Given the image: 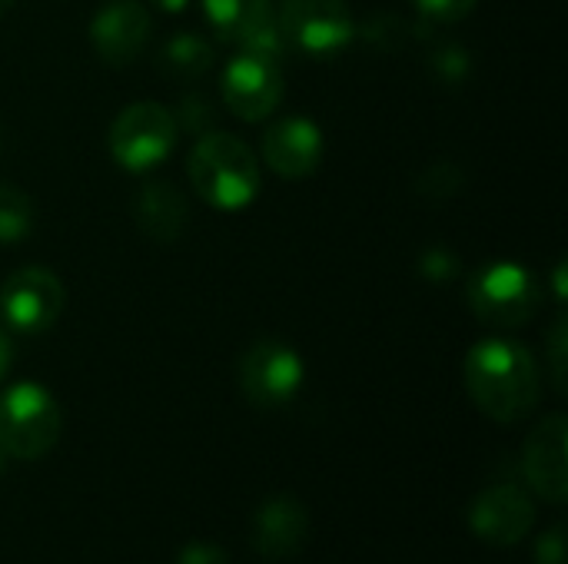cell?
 Instances as JSON below:
<instances>
[{"label": "cell", "mask_w": 568, "mask_h": 564, "mask_svg": "<svg viewBox=\"0 0 568 564\" xmlns=\"http://www.w3.org/2000/svg\"><path fill=\"white\" fill-rule=\"evenodd\" d=\"M463 382L473 406L499 425H516L532 416L542 392L536 356L529 346L506 336L479 339L466 352Z\"/></svg>", "instance_id": "obj_1"}, {"label": "cell", "mask_w": 568, "mask_h": 564, "mask_svg": "<svg viewBox=\"0 0 568 564\" xmlns=\"http://www.w3.org/2000/svg\"><path fill=\"white\" fill-rule=\"evenodd\" d=\"M186 176L196 196L220 213H240L260 196V163L253 150L223 130H206L190 150Z\"/></svg>", "instance_id": "obj_2"}, {"label": "cell", "mask_w": 568, "mask_h": 564, "mask_svg": "<svg viewBox=\"0 0 568 564\" xmlns=\"http://www.w3.org/2000/svg\"><path fill=\"white\" fill-rule=\"evenodd\" d=\"M63 435V409L40 382H13L0 392V455L37 462Z\"/></svg>", "instance_id": "obj_3"}, {"label": "cell", "mask_w": 568, "mask_h": 564, "mask_svg": "<svg viewBox=\"0 0 568 564\" xmlns=\"http://www.w3.org/2000/svg\"><path fill=\"white\" fill-rule=\"evenodd\" d=\"M469 312L499 332L529 326L542 309V286L529 266L513 259H496L479 266L466 283Z\"/></svg>", "instance_id": "obj_4"}, {"label": "cell", "mask_w": 568, "mask_h": 564, "mask_svg": "<svg viewBox=\"0 0 568 564\" xmlns=\"http://www.w3.org/2000/svg\"><path fill=\"white\" fill-rule=\"evenodd\" d=\"M273 23L283 47L310 60H333L356 37V20L346 0H280Z\"/></svg>", "instance_id": "obj_5"}, {"label": "cell", "mask_w": 568, "mask_h": 564, "mask_svg": "<svg viewBox=\"0 0 568 564\" xmlns=\"http://www.w3.org/2000/svg\"><path fill=\"white\" fill-rule=\"evenodd\" d=\"M176 133L180 126L170 106L156 100H136L113 116L106 146L120 170L150 173L173 153Z\"/></svg>", "instance_id": "obj_6"}, {"label": "cell", "mask_w": 568, "mask_h": 564, "mask_svg": "<svg viewBox=\"0 0 568 564\" xmlns=\"http://www.w3.org/2000/svg\"><path fill=\"white\" fill-rule=\"evenodd\" d=\"M223 103L243 123H263L283 103L280 53L243 43L223 66Z\"/></svg>", "instance_id": "obj_7"}, {"label": "cell", "mask_w": 568, "mask_h": 564, "mask_svg": "<svg viewBox=\"0 0 568 564\" xmlns=\"http://www.w3.org/2000/svg\"><path fill=\"white\" fill-rule=\"evenodd\" d=\"M236 379L250 406L286 409L306 382V362L290 342L260 339L240 356Z\"/></svg>", "instance_id": "obj_8"}, {"label": "cell", "mask_w": 568, "mask_h": 564, "mask_svg": "<svg viewBox=\"0 0 568 564\" xmlns=\"http://www.w3.org/2000/svg\"><path fill=\"white\" fill-rule=\"evenodd\" d=\"M63 306L67 289L47 266H20L0 283V319L10 332L40 336L57 326Z\"/></svg>", "instance_id": "obj_9"}, {"label": "cell", "mask_w": 568, "mask_h": 564, "mask_svg": "<svg viewBox=\"0 0 568 564\" xmlns=\"http://www.w3.org/2000/svg\"><path fill=\"white\" fill-rule=\"evenodd\" d=\"M523 479L546 505L568 502V419L562 412L546 416L523 445Z\"/></svg>", "instance_id": "obj_10"}, {"label": "cell", "mask_w": 568, "mask_h": 564, "mask_svg": "<svg viewBox=\"0 0 568 564\" xmlns=\"http://www.w3.org/2000/svg\"><path fill=\"white\" fill-rule=\"evenodd\" d=\"M536 525V502L523 485L499 482L476 495L469 505V529L479 542L493 548L519 545Z\"/></svg>", "instance_id": "obj_11"}, {"label": "cell", "mask_w": 568, "mask_h": 564, "mask_svg": "<svg viewBox=\"0 0 568 564\" xmlns=\"http://www.w3.org/2000/svg\"><path fill=\"white\" fill-rule=\"evenodd\" d=\"M153 20L140 0H106L90 20V43L106 66H130L150 43Z\"/></svg>", "instance_id": "obj_12"}, {"label": "cell", "mask_w": 568, "mask_h": 564, "mask_svg": "<svg viewBox=\"0 0 568 564\" xmlns=\"http://www.w3.org/2000/svg\"><path fill=\"white\" fill-rule=\"evenodd\" d=\"M326 153L323 130L310 116H280L263 133V163L283 180H306Z\"/></svg>", "instance_id": "obj_13"}, {"label": "cell", "mask_w": 568, "mask_h": 564, "mask_svg": "<svg viewBox=\"0 0 568 564\" xmlns=\"http://www.w3.org/2000/svg\"><path fill=\"white\" fill-rule=\"evenodd\" d=\"M253 548L270 562H286L303 552L310 539V509L293 495L266 499L253 515Z\"/></svg>", "instance_id": "obj_14"}, {"label": "cell", "mask_w": 568, "mask_h": 564, "mask_svg": "<svg viewBox=\"0 0 568 564\" xmlns=\"http://www.w3.org/2000/svg\"><path fill=\"white\" fill-rule=\"evenodd\" d=\"M133 216L146 239H153L160 246H173V243H180V236L190 226V203L173 183L153 180L136 193Z\"/></svg>", "instance_id": "obj_15"}, {"label": "cell", "mask_w": 568, "mask_h": 564, "mask_svg": "<svg viewBox=\"0 0 568 564\" xmlns=\"http://www.w3.org/2000/svg\"><path fill=\"white\" fill-rule=\"evenodd\" d=\"M216 40L243 47L273 20V0H200Z\"/></svg>", "instance_id": "obj_16"}, {"label": "cell", "mask_w": 568, "mask_h": 564, "mask_svg": "<svg viewBox=\"0 0 568 564\" xmlns=\"http://www.w3.org/2000/svg\"><path fill=\"white\" fill-rule=\"evenodd\" d=\"M156 66H160V73H166L180 83H193V80L206 76V70L213 66V47L203 33L180 30L160 47Z\"/></svg>", "instance_id": "obj_17"}, {"label": "cell", "mask_w": 568, "mask_h": 564, "mask_svg": "<svg viewBox=\"0 0 568 564\" xmlns=\"http://www.w3.org/2000/svg\"><path fill=\"white\" fill-rule=\"evenodd\" d=\"M33 226H37L33 199L13 183H0V246L23 243L33 233Z\"/></svg>", "instance_id": "obj_18"}, {"label": "cell", "mask_w": 568, "mask_h": 564, "mask_svg": "<svg viewBox=\"0 0 568 564\" xmlns=\"http://www.w3.org/2000/svg\"><path fill=\"white\" fill-rule=\"evenodd\" d=\"M479 0H413L416 13L423 17V23L433 27H446V23H459L476 10Z\"/></svg>", "instance_id": "obj_19"}, {"label": "cell", "mask_w": 568, "mask_h": 564, "mask_svg": "<svg viewBox=\"0 0 568 564\" xmlns=\"http://www.w3.org/2000/svg\"><path fill=\"white\" fill-rule=\"evenodd\" d=\"M546 356H549V376L556 392H566V356H568V326L566 316H559L546 336Z\"/></svg>", "instance_id": "obj_20"}, {"label": "cell", "mask_w": 568, "mask_h": 564, "mask_svg": "<svg viewBox=\"0 0 568 564\" xmlns=\"http://www.w3.org/2000/svg\"><path fill=\"white\" fill-rule=\"evenodd\" d=\"M469 70H473V60L463 47H439L433 53V73L443 80V83H463L469 80Z\"/></svg>", "instance_id": "obj_21"}, {"label": "cell", "mask_w": 568, "mask_h": 564, "mask_svg": "<svg viewBox=\"0 0 568 564\" xmlns=\"http://www.w3.org/2000/svg\"><path fill=\"white\" fill-rule=\"evenodd\" d=\"M532 564H568V539L562 522H556L552 529H546V532L536 539Z\"/></svg>", "instance_id": "obj_22"}, {"label": "cell", "mask_w": 568, "mask_h": 564, "mask_svg": "<svg viewBox=\"0 0 568 564\" xmlns=\"http://www.w3.org/2000/svg\"><path fill=\"white\" fill-rule=\"evenodd\" d=\"M173 116H176V126H183V130H190V133H206V130H213V110H210V103L203 100V96H183L180 100V110H173Z\"/></svg>", "instance_id": "obj_23"}, {"label": "cell", "mask_w": 568, "mask_h": 564, "mask_svg": "<svg viewBox=\"0 0 568 564\" xmlns=\"http://www.w3.org/2000/svg\"><path fill=\"white\" fill-rule=\"evenodd\" d=\"M419 273H423L426 279H433V283H449V279L459 276V259H456V253H449L446 246H433V249L423 253Z\"/></svg>", "instance_id": "obj_24"}, {"label": "cell", "mask_w": 568, "mask_h": 564, "mask_svg": "<svg viewBox=\"0 0 568 564\" xmlns=\"http://www.w3.org/2000/svg\"><path fill=\"white\" fill-rule=\"evenodd\" d=\"M176 564H230V555L210 539H193L180 548Z\"/></svg>", "instance_id": "obj_25"}, {"label": "cell", "mask_w": 568, "mask_h": 564, "mask_svg": "<svg viewBox=\"0 0 568 564\" xmlns=\"http://www.w3.org/2000/svg\"><path fill=\"white\" fill-rule=\"evenodd\" d=\"M10 362H13V349H10V339H7V332L0 329V382H3V376L10 372Z\"/></svg>", "instance_id": "obj_26"}, {"label": "cell", "mask_w": 568, "mask_h": 564, "mask_svg": "<svg viewBox=\"0 0 568 564\" xmlns=\"http://www.w3.org/2000/svg\"><path fill=\"white\" fill-rule=\"evenodd\" d=\"M150 7H156L160 13H183L190 7V0H146Z\"/></svg>", "instance_id": "obj_27"}, {"label": "cell", "mask_w": 568, "mask_h": 564, "mask_svg": "<svg viewBox=\"0 0 568 564\" xmlns=\"http://www.w3.org/2000/svg\"><path fill=\"white\" fill-rule=\"evenodd\" d=\"M13 7V0H0V13H7Z\"/></svg>", "instance_id": "obj_28"}, {"label": "cell", "mask_w": 568, "mask_h": 564, "mask_svg": "<svg viewBox=\"0 0 568 564\" xmlns=\"http://www.w3.org/2000/svg\"><path fill=\"white\" fill-rule=\"evenodd\" d=\"M0 150H3V133H0Z\"/></svg>", "instance_id": "obj_29"}]
</instances>
